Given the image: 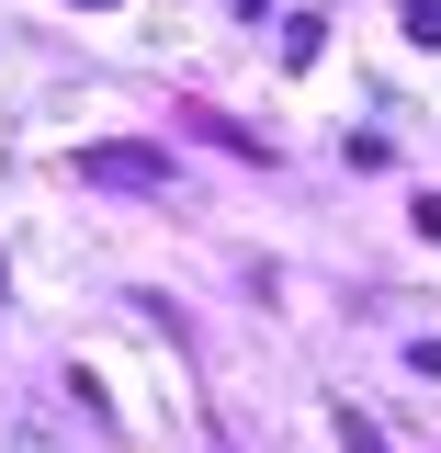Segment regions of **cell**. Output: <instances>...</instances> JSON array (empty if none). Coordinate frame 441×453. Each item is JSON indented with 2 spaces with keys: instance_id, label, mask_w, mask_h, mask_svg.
<instances>
[{
  "instance_id": "obj_1",
  "label": "cell",
  "mask_w": 441,
  "mask_h": 453,
  "mask_svg": "<svg viewBox=\"0 0 441 453\" xmlns=\"http://www.w3.org/2000/svg\"><path fill=\"white\" fill-rule=\"evenodd\" d=\"M80 170H91L103 193H159V181H170L159 148H80Z\"/></svg>"
},
{
  "instance_id": "obj_2",
  "label": "cell",
  "mask_w": 441,
  "mask_h": 453,
  "mask_svg": "<svg viewBox=\"0 0 441 453\" xmlns=\"http://www.w3.org/2000/svg\"><path fill=\"white\" fill-rule=\"evenodd\" d=\"M396 23H407V46L441 57V0H396Z\"/></svg>"
},
{
  "instance_id": "obj_3",
  "label": "cell",
  "mask_w": 441,
  "mask_h": 453,
  "mask_svg": "<svg viewBox=\"0 0 441 453\" xmlns=\"http://www.w3.org/2000/svg\"><path fill=\"white\" fill-rule=\"evenodd\" d=\"M407 226H419V238H441V193H419V204H407Z\"/></svg>"
},
{
  "instance_id": "obj_4",
  "label": "cell",
  "mask_w": 441,
  "mask_h": 453,
  "mask_svg": "<svg viewBox=\"0 0 441 453\" xmlns=\"http://www.w3.org/2000/svg\"><path fill=\"white\" fill-rule=\"evenodd\" d=\"M407 374H441V340H407Z\"/></svg>"
},
{
  "instance_id": "obj_5",
  "label": "cell",
  "mask_w": 441,
  "mask_h": 453,
  "mask_svg": "<svg viewBox=\"0 0 441 453\" xmlns=\"http://www.w3.org/2000/svg\"><path fill=\"white\" fill-rule=\"evenodd\" d=\"M226 12H272V0H226Z\"/></svg>"
},
{
  "instance_id": "obj_6",
  "label": "cell",
  "mask_w": 441,
  "mask_h": 453,
  "mask_svg": "<svg viewBox=\"0 0 441 453\" xmlns=\"http://www.w3.org/2000/svg\"><path fill=\"white\" fill-rule=\"evenodd\" d=\"M91 12H103V0H91Z\"/></svg>"
}]
</instances>
